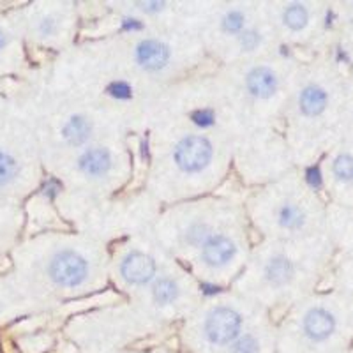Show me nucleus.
I'll list each match as a JSON object with an SVG mask.
<instances>
[{
	"label": "nucleus",
	"instance_id": "obj_18",
	"mask_svg": "<svg viewBox=\"0 0 353 353\" xmlns=\"http://www.w3.org/2000/svg\"><path fill=\"white\" fill-rule=\"evenodd\" d=\"M258 343L254 337L244 336L241 337L235 345H233V353H256Z\"/></svg>",
	"mask_w": 353,
	"mask_h": 353
},
{
	"label": "nucleus",
	"instance_id": "obj_2",
	"mask_svg": "<svg viewBox=\"0 0 353 353\" xmlns=\"http://www.w3.org/2000/svg\"><path fill=\"white\" fill-rule=\"evenodd\" d=\"M87 261L72 251L59 253L50 263V276L61 286H78L87 277Z\"/></svg>",
	"mask_w": 353,
	"mask_h": 353
},
{
	"label": "nucleus",
	"instance_id": "obj_14",
	"mask_svg": "<svg viewBox=\"0 0 353 353\" xmlns=\"http://www.w3.org/2000/svg\"><path fill=\"white\" fill-rule=\"evenodd\" d=\"M176 293V285L170 279H159V281L154 285V299H156L159 304H166V302L175 301Z\"/></svg>",
	"mask_w": 353,
	"mask_h": 353
},
{
	"label": "nucleus",
	"instance_id": "obj_16",
	"mask_svg": "<svg viewBox=\"0 0 353 353\" xmlns=\"http://www.w3.org/2000/svg\"><path fill=\"white\" fill-rule=\"evenodd\" d=\"M279 219H281L283 226H288V228H297L302 225V214L297 207L293 205H286L283 207L281 212H279Z\"/></svg>",
	"mask_w": 353,
	"mask_h": 353
},
{
	"label": "nucleus",
	"instance_id": "obj_21",
	"mask_svg": "<svg viewBox=\"0 0 353 353\" xmlns=\"http://www.w3.org/2000/svg\"><path fill=\"white\" fill-rule=\"evenodd\" d=\"M193 121L198 125H210L214 122V115L210 110H200L193 113Z\"/></svg>",
	"mask_w": 353,
	"mask_h": 353
},
{
	"label": "nucleus",
	"instance_id": "obj_1",
	"mask_svg": "<svg viewBox=\"0 0 353 353\" xmlns=\"http://www.w3.org/2000/svg\"><path fill=\"white\" fill-rule=\"evenodd\" d=\"M212 157V145L201 137H188L176 145L175 161L184 172H200Z\"/></svg>",
	"mask_w": 353,
	"mask_h": 353
},
{
	"label": "nucleus",
	"instance_id": "obj_22",
	"mask_svg": "<svg viewBox=\"0 0 353 353\" xmlns=\"http://www.w3.org/2000/svg\"><path fill=\"white\" fill-rule=\"evenodd\" d=\"M258 41H260V37H258L256 32H245L242 36V44H244L245 50H253L258 44Z\"/></svg>",
	"mask_w": 353,
	"mask_h": 353
},
{
	"label": "nucleus",
	"instance_id": "obj_11",
	"mask_svg": "<svg viewBox=\"0 0 353 353\" xmlns=\"http://www.w3.org/2000/svg\"><path fill=\"white\" fill-rule=\"evenodd\" d=\"M90 124L83 117H72L71 121L64 125L62 134L71 145H81L88 137H90Z\"/></svg>",
	"mask_w": 353,
	"mask_h": 353
},
{
	"label": "nucleus",
	"instance_id": "obj_5",
	"mask_svg": "<svg viewBox=\"0 0 353 353\" xmlns=\"http://www.w3.org/2000/svg\"><path fill=\"white\" fill-rule=\"evenodd\" d=\"M170 52L159 41H143L137 50V59L145 69H161L168 62Z\"/></svg>",
	"mask_w": 353,
	"mask_h": 353
},
{
	"label": "nucleus",
	"instance_id": "obj_9",
	"mask_svg": "<svg viewBox=\"0 0 353 353\" xmlns=\"http://www.w3.org/2000/svg\"><path fill=\"white\" fill-rule=\"evenodd\" d=\"M112 166V157L105 149H90L80 157V168L87 175H105Z\"/></svg>",
	"mask_w": 353,
	"mask_h": 353
},
{
	"label": "nucleus",
	"instance_id": "obj_13",
	"mask_svg": "<svg viewBox=\"0 0 353 353\" xmlns=\"http://www.w3.org/2000/svg\"><path fill=\"white\" fill-rule=\"evenodd\" d=\"M18 175V163L14 157L0 150V188L8 185L9 182L14 181V176Z\"/></svg>",
	"mask_w": 353,
	"mask_h": 353
},
{
	"label": "nucleus",
	"instance_id": "obj_25",
	"mask_svg": "<svg viewBox=\"0 0 353 353\" xmlns=\"http://www.w3.org/2000/svg\"><path fill=\"white\" fill-rule=\"evenodd\" d=\"M4 44H6V36H4V32L0 30V50L4 48Z\"/></svg>",
	"mask_w": 353,
	"mask_h": 353
},
{
	"label": "nucleus",
	"instance_id": "obj_23",
	"mask_svg": "<svg viewBox=\"0 0 353 353\" xmlns=\"http://www.w3.org/2000/svg\"><path fill=\"white\" fill-rule=\"evenodd\" d=\"M307 182L313 185V188H320L321 185L320 168H309L307 170Z\"/></svg>",
	"mask_w": 353,
	"mask_h": 353
},
{
	"label": "nucleus",
	"instance_id": "obj_3",
	"mask_svg": "<svg viewBox=\"0 0 353 353\" xmlns=\"http://www.w3.org/2000/svg\"><path fill=\"white\" fill-rule=\"evenodd\" d=\"M241 329V316L233 309L217 307L207 318L205 332L210 341L216 345H226L237 337Z\"/></svg>",
	"mask_w": 353,
	"mask_h": 353
},
{
	"label": "nucleus",
	"instance_id": "obj_7",
	"mask_svg": "<svg viewBox=\"0 0 353 353\" xmlns=\"http://www.w3.org/2000/svg\"><path fill=\"white\" fill-rule=\"evenodd\" d=\"M235 254V244L226 237H212L203 245V260L212 267L232 260Z\"/></svg>",
	"mask_w": 353,
	"mask_h": 353
},
{
	"label": "nucleus",
	"instance_id": "obj_8",
	"mask_svg": "<svg viewBox=\"0 0 353 353\" xmlns=\"http://www.w3.org/2000/svg\"><path fill=\"white\" fill-rule=\"evenodd\" d=\"M249 92L256 97H270L277 88V78L269 68H256L248 74Z\"/></svg>",
	"mask_w": 353,
	"mask_h": 353
},
{
	"label": "nucleus",
	"instance_id": "obj_6",
	"mask_svg": "<svg viewBox=\"0 0 353 353\" xmlns=\"http://www.w3.org/2000/svg\"><path fill=\"white\" fill-rule=\"evenodd\" d=\"M304 330L311 339L321 341L332 334L334 330V318L332 314L323 311V309H313L305 314Z\"/></svg>",
	"mask_w": 353,
	"mask_h": 353
},
{
	"label": "nucleus",
	"instance_id": "obj_12",
	"mask_svg": "<svg viewBox=\"0 0 353 353\" xmlns=\"http://www.w3.org/2000/svg\"><path fill=\"white\" fill-rule=\"evenodd\" d=\"M292 272V263L283 256L274 258L269 263V267H267V276H269L270 281L276 283V285H285L286 281H290Z\"/></svg>",
	"mask_w": 353,
	"mask_h": 353
},
{
	"label": "nucleus",
	"instance_id": "obj_17",
	"mask_svg": "<svg viewBox=\"0 0 353 353\" xmlns=\"http://www.w3.org/2000/svg\"><path fill=\"white\" fill-rule=\"evenodd\" d=\"M334 173L339 176L341 181H350L353 179V157L339 156L334 163Z\"/></svg>",
	"mask_w": 353,
	"mask_h": 353
},
{
	"label": "nucleus",
	"instance_id": "obj_24",
	"mask_svg": "<svg viewBox=\"0 0 353 353\" xmlns=\"http://www.w3.org/2000/svg\"><path fill=\"white\" fill-rule=\"evenodd\" d=\"M124 28H141V25L137 20H125Z\"/></svg>",
	"mask_w": 353,
	"mask_h": 353
},
{
	"label": "nucleus",
	"instance_id": "obj_19",
	"mask_svg": "<svg viewBox=\"0 0 353 353\" xmlns=\"http://www.w3.org/2000/svg\"><path fill=\"white\" fill-rule=\"evenodd\" d=\"M242 25H244V17L239 11L230 12L228 17L225 18V21H223V28H225L226 32H237V30L242 28Z\"/></svg>",
	"mask_w": 353,
	"mask_h": 353
},
{
	"label": "nucleus",
	"instance_id": "obj_10",
	"mask_svg": "<svg viewBox=\"0 0 353 353\" xmlns=\"http://www.w3.org/2000/svg\"><path fill=\"white\" fill-rule=\"evenodd\" d=\"M327 106V94L320 87H307L301 94V110L309 117L320 115Z\"/></svg>",
	"mask_w": 353,
	"mask_h": 353
},
{
	"label": "nucleus",
	"instance_id": "obj_15",
	"mask_svg": "<svg viewBox=\"0 0 353 353\" xmlns=\"http://www.w3.org/2000/svg\"><path fill=\"white\" fill-rule=\"evenodd\" d=\"M285 21L290 28H293V30H301V28L307 23V11L299 4L290 6L285 11Z\"/></svg>",
	"mask_w": 353,
	"mask_h": 353
},
{
	"label": "nucleus",
	"instance_id": "obj_20",
	"mask_svg": "<svg viewBox=\"0 0 353 353\" xmlns=\"http://www.w3.org/2000/svg\"><path fill=\"white\" fill-rule=\"evenodd\" d=\"M108 94H112L113 97H119V99H128V97H131V87L124 81H115L108 87Z\"/></svg>",
	"mask_w": 353,
	"mask_h": 353
},
{
	"label": "nucleus",
	"instance_id": "obj_4",
	"mask_svg": "<svg viewBox=\"0 0 353 353\" xmlns=\"http://www.w3.org/2000/svg\"><path fill=\"white\" fill-rule=\"evenodd\" d=\"M154 272H156V263L152 258L141 253H131L122 261V276L125 281L134 283V285H143L150 281Z\"/></svg>",
	"mask_w": 353,
	"mask_h": 353
}]
</instances>
